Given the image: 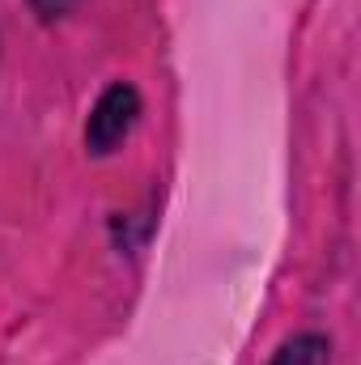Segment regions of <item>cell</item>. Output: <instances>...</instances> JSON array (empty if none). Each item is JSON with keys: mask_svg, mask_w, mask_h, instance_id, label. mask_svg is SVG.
Wrapping results in <instances>:
<instances>
[{"mask_svg": "<svg viewBox=\"0 0 361 365\" xmlns=\"http://www.w3.org/2000/svg\"><path fill=\"white\" fill-rule=\"evenodd\" d=\"M136 119H141V93L132 86H123V81H115L111 90L98 98L90 123H86L90 153H115L128 140V132L136 128Z\"/></svg>", "mask_w": 361, "mask_h": 365, "instance_id": "6da1fadb", "label": "cell"}, {"mask_svg": "<svg viewBox=\"0 0 361 365\" xmlns=\"http://www.w3.org/2000/svg\"><path fill=\"white\" fill-rule=\"evenodd\" d=\"M34 9H39L43 17H60V13L73 9V0H34Z\"/></svg>", "mask_w": 361, "mask_h": 365, "instance_id": "3957f363", "label": "cell"}, {"mask_svg": "<svg viewBox=\"0 0 361 365\" xmlns=\"http://www.w3.org/2000/svg\"><path fill=\"white\" fill-rule=\"evenodd\" d=\"M327 361H332V344H327L323 336L306 331V336H293V340L276 353L272 365H327Z\"/></svg>", "mask_w": 361, "mask_h": 365, "instance_id": "7a4b0ae2", "label": "cell"}]
</instances>
